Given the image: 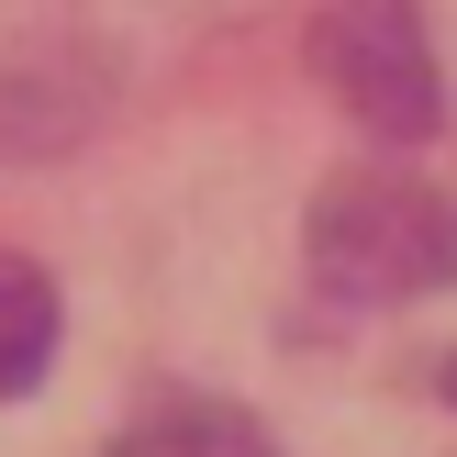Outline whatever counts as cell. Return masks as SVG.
<instances>
[{
  "label": "cell",
  "mask_w": 457,
  "mask_h": 457,
  "mask_svg": "<svg viewBox=\"0 0 457 457\" xmlns=\"http://www.w3.org/2000/svg\"><path fill=\"white\" fill-rule=\"evenodd\" d=\"M312 290L324 302H424V290L457 279V201L424 190V179H391V168H357V179H324L312 201Z\"/></svg>",
  "instance_id": "obj_1"
},
{
  "label": "cell",
  "mask_w": 457,
  "mask_h": 457,
  "mask_svg": "<svg viewBox=\"0 0 457 457\" xmlns=\"http://www.w3.org/2000/svg\"><path fill=\"white\" fill-rule=\"evenodd\" d=\"M312 67L379 145H424L446 123V79H436V45H424L413 0H335L312 22Z\"/></svg>",
  "instance_id": "obj_2"
},
{
  "label": "cell",
  "mask_w": 457,
  "mask_h": 457,
  "mask_svg": "<svg viewBox=\"0 0 457 457\" xmlns=\"http://www.w3.org/2000/svg\"><path fill=\"white\" fill-rule=\"evenodd\" d=\"M56 369V279L34 257H0V402H22Z\"/></svg>",
  "instance_id": "obj_3"
},
{
  "label": "cell",
  "mask_w": 457,
  "mask_h": 457,
  "mask_svg": "<svg viewBox=\"0 0 457 457\" xmlns=\"http://www.w3.org/2000/svg\"><path fill=\"white\" fill-rule=\"evenodd\" d=\"M112 457H279V446H268V424L235 413V402H168V413H145L134 436H112Z\"/></svg>",
  "instance_id": "obj_4"
},
{
  "label": "cell",
  "mask_w": 457,
  "mask_h": 457,
  "mask_svg": "<svg viewBox=\"0 0 457 457\" xmlns=\"http://www.w3.org/2000/svg\"><path fill=\"white\" fill-rule=\"evenodd\" d=\"M446 402H457V357H446Z\"/></svg>",
  "instance_id": "obj_5"
}]
</instances>
